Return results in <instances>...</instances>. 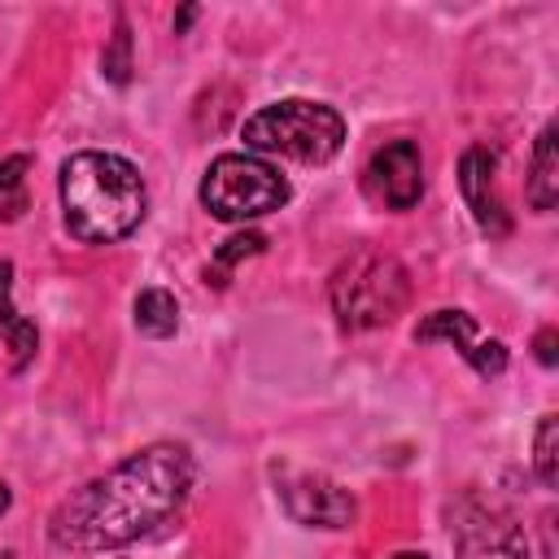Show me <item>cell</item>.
<instances>
[{"label": "cell", "instance_id": "6da1fadb", "mask_svg": "<svg viewBox=\"0 0 559 559\" xmlns=\"http://www.w3.org/2000/svg\"><path fill=\"white\" fill-rule=\"evenodd\" d=\"M192 472L197 467L183 445H148L114 472L74 489L52 511L48 533L61 550L127 546L179 511V502L192 489Z\"/></svg>", "mask_w": 559, "mask_h": 559}, {"label": "cell", "instance_id": "7a4b0ae2", "mask_svg": "<svg viewBox=\"0 0 559 559\" xmlns=\"http://www.w3.org/2000/svg\"><path fill=\"white\" fill-rule=\"evenodd\" d=\"M61 214L74 240L114 245L144 218V179L118 153H74L61 162Z\"/></svg>", "mask_w": 559, "mask_h": 559}, {"label": "cell", "instance_id": "3957f363", "mask_svg": "<svg viewBox=\"0 0 559 559\" xmlns=\"http://www.w3.org/2000/svg\"><path fill=\"white\" fill-rule=\"evenodd\" d=\"M245 144L253 153L288 157V162H301V166H323L341 153L345 122L332 105L293 96V100H275V105L258 109L245 122Z\"/></svg>", "mask_w": 559, "mask_h": 559}, {"label": "cell", "instance_id": "277c9868", "mask_svg": "<svg viewBox=\"0 0 559 559\" xmlns=\"http://www.w3.org/2000/svg\"><path fill=\"white\" fill-rule=\"evenodd\" d=\"M328 297H332V314L345 332L380 328L402 314V306L411 297V275L389 253H354L349 262H341L332 271Z\"/></svg>", "mask_w": 559, "mask_h": 559}, {"label": "cell", "instance_id": "5b68a950", "mask_svg": "<svg viewBox=\"0 0 559 559\" xmlns=\"http://www.w3.org/2000/svg\"><path fill=\"white\" fill-rule=\"evenodd\" d=\"M288 201V179L253 153H223L201 179V205L223 223H245L280 210Z\"/></svg>", "mask_w": 559, "mask_h": 559}, {"label": "cell", "instance_id": "8992f818", "mask_svg": "<svg viewBox=\"0 0 559 559\" xmlns=\"http://www.w3.org/2000/svg\"><path fill=\"white\" fill-rule=\"evenodd\" d=\"M450 542L463 559H528L524 528L502 507L480 502L476 493L450 507Z\"/></svg>", "mask_w": 559, "mask_h": 559}, {"label": "cell", "instance_id": "52a82bcc", "mask_svg": "<svg viewBox=\"0 0 559 559\" xmlns=\"http://www.w3.org/2000/svg\"><path fill=\"white\" fill-rule=\"evenodd\" d=\"M280 502L297 524L310 528H345L358 515V502L349 489H341L336 480L319 476V472H280Z\"/></svg>", "mask_w": 559, "mask_h": 559}, {"label": "cell", "instance_id": "ba28073f", "mask_svg": "<svg viewBox=\"0 0 559 559\" xmlns=\"http://www.w3.org/2000/svg\"><path fill=\"white\" fill-rule=\"evenodd\" d=\"M367 197L389 205V210H411L424 192V157L415 140H389L384 148L371 153L367 170H362Z\"/></svg>", "mask_w": 559, "mask_h": 559}, {"label": "cell", "instance_id": "9c48e42d", "mask_svg": "<svg viewBox=\"0 0 559 559\" xmlns=\"http://www.w3.org/2000/svg\"><path fill=\"white\" fill-rule=\"evenodd\" d=\"M415 341H450L485 380L507 371V345L502 341H476V323L467 310H432L415 328Z\"/></svg>", "mask_w": 559, "mask_h": 559}, {"label": "cell", "instance_id": "30bf717a", "mask_svg": "<svg viewBox=\"0 0 559 559\" xmlns=\"http://www.w3.org/2000/svg\"><path fill=\"white\" fill-rule=\"evenodd\" d=\"M459 188H463V201L476 218V227L489 236V240H502L511 231V214L502 210L498 201V183H493V153L489 148H467L459 157Z\"/></svg>", "mask_w": 559, "mask_h": 559}, {"label": "cell", "instance_id": "8fae6325", "mask_svg": "<svg viewBox=\"0 0 559 559\" xmlns=\"http://www.w3.org/2000/svg\"><path fill=\"white\" fill-rule=\"evenodd\" d=\"M559 201V140L555 127H542L533 148V175H528V205L537 214H550Z\"/></svg>", "mask_w": 559, "mask_h": 559}, {"label": "cell", "instance_id": "7c38bea8", "mask_svg": "<svg viewBox=\"0 0 559 559\" xmlns=\"http://www.w3.org/2000/svg\"><path fill=\"white\" fill-rule=\"evenodd\" d=\"M0 332H4V341L13 349V367H26L39 336H35V323L13 310V266L4 258H0Z\"/></svg>", "mask_w": 559, "mask_h": 559}, {"label": "cell", "instance_id": "4fadbf2b", "mask_svg": "<svg viewBox=\"0 0 559 559\" xmlns=\"http://www.w3.org/2000/svg\"><path fill=\"white\" fill-rule=\"evenodd\" d=\"M135 328L144 332V336H175V328H179V301L166 293V288H144L140 297H135Z\"/></svg>", "mask_w": 559, "mask_h": 559}, {"label": "cell", "instance_id": "5bb4252c", "mask_svg": "<svg viewBox=\"0 0 559 559\" xmlns=\"http://www.w3.org/2000/svg\"><path fill=\"white\" fill-rule=\"evenodd\" d=\"M100 70L109 83H127L131 79V31H127V17L118 13V26H114V39L100 57Z\"/></svg>", "mask_w": 559, "mask_h": 559}, {"label": "cell", "instance_id": "9a60e30c", "mask_svg": "<svg viewBox=\"0 0 559 559\" xmlns=\"http://www.w3.org/2000/svg\"><path fill=\"white\" fill-rule=\"evenodd\" d=\"M262 249H266V236H262V231H240V236L223 240V249H218V258H214V271H205V275H214V284H227V280H223L227 266H236L240 258L262 253Z\"/></svg>", "mask_w": 559, "mask_h": 559}, {"label": "cell", "instance_id": "2e32d148", "mask_svg": "<svg viewBox=\"0 0 559 559\" xmlns=\"http://www.w3.org/2000/svg\"><path fill=\"white\" fill-rule=\"evenodd\" d=\"M555 428H559V419L555 415H542V424H537V454H533V467H537V476H542V485H559V454H555Z\"/></svg>", "mask_w": 559, "mask_h": 559}, {"label": "cell", "instance_id": "e0dca14e", "mask_svg": "<svg viewBox=\"0 0 559 559\" xmlns=\"http://www.w3.org/2000/svg\"><path fill=\"white\" fill-rule=\"evenodd\" d=\"M533 345H537V362H546V367H555V358H559V354H555V328H542Z\"/></svg>", "mask_w": 559, "mask_h": 559}, {"label": "cell", "instance_id": "ac0fdd59", "mask_svg": "<svg viewBox=\"0 0 559 559\" xmlns=\"http://www.w3.org/2000/svg\"><path fill=\"white\" fill-rule=\"evenodd\" d=\"M22 170H26V157H9V162H0V192L13 188V183L22 179Z\"/></svg>", "mask_w": 559, "mask_h": 559}, {"label": "cell", "instance_id": "d6986e66", "mask_svg": "<svg viewBox=\"0 0 559 559\" xmlns=\"http://www.w3.org/2000/svg\"><path fill=\"white\" fill-rule=\"evenodd\" d=\"M393 559H428V555H424V550H397Z\"/></svg>", "mask_w": 559, "mask_h": 559}, {"label": "cell", "instance_id": "ffe728a7", "mask_svg": "<svg viewBox=\"0 0 559 559\" xmlns=\"http://www.w3.org/2000/svg\"><path fill=\"white\" fill-rule=\"evenodd\" d=\"M4 511H9V485L0 480V515H4Z\"/></svg>", "mask_w": 559, "mask_h": 559}]
</instances>
